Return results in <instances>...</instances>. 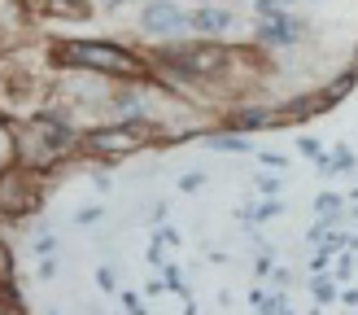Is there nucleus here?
Masks as SVG:
<instances>
[{"mask_svg": "<svg viewBox=\"0 0 358 315\" xmlns=\"http://www.w3.org/2000/svg\"><path fill=\"white\" fill-rule=\"evenodd\" d=\"M231 62H236V48H223L214 40L201 44H166L153 52V66L162 70L166 79L175 83H210V79H223Z\"/></svg>", "mask_w": 358, "mask_h": 315, "instance_id": "1", "label": "nucleus"}, {"mask_svg": "<svg viewBox=\"0 0 358 315\" xmlns=\"http://www.w3.org/2000/svg\"><path fill=\"white\" fill-rule=\"evenodd\" d=\"M52 62L101 70V75H140V70H145L127 48L105 44V40H62V44H52Z\"/></svg>", "mask_w": 358, "mask_h": 315, "instance_id": "2", "label": "nucleus"}, {"mask_svg": "<svg viewBox=\"0 0 358 315\" xmlns=\"http://www.w3.org/2000/svg\"><path fill=\"white\" fill-rule=\"evenodd\" d=\"M149 145V132L140 122H118V127H92L83 136V149L96 153V158H122V153H136Z\"/></svg>", "mask_w": 358, "mask_h": 315, "instance_id": "3", "label": "nucleus"}, {"mask_svg": "<svg viewBox=\"0 0 358 315\" xmlns=\"http://www.w3.org/2000/svg\"><path fill=\"white\" fill-rule=\"evenodd\" d=\"M140 31L153 35V40H179L184 31H192V22L175 0H149V5L140 9Z\"/></svg>", "mask_w": 358, "mask_h": 315, "instance_id": "4", "label": "nucleus"}, {"mask_svg": "<svg viewBox=\"0 0 358 315\" xmlns=\"http://www.w3.org/2000/svg\"><path fill=\"white\" fill-rule=\"evenodd\" d=\"M0 202H5V223H13L17 215L40 210V188H35L27 175H17V167H9L5 171V184H0Z\"/></svg>", "mask_w": 358, "mask_h": 315, "instance_id": "5", "label": "nucleus"}, {"mask_svg": "<svg viewBox=\"0 0 358 315\" xmlns=\"http://www.w3.org/2000/svg\"><path fill=\"white\" fill-rule=\"evenodd\" d=\"M301 35H306V22L301 18H293L289 9H275V13H262V22H258V40L266 48H289L297 44Z\"/></svg>", "mask_w": 358, "mask_h": 315, "instance_id": "6", "label": "nucleus"}, {"mask_svg": "<svg viewBox=\"0 0 358 315\" xmlns=\"http://www.w3.org/2000/svg\"><path fill=\"white\" fill-rule=\"evenodd\" d=\"M188 22H192L196 35L219 40V35H231V31H236V13L223 9V5H196V13H188Z\"/></svg>", "mask_w": 358, "mask_h": 315, "instance_id": "7", "label": "nucleus"}, {"mask_svg": "<svg viewBox=\"0 0 358 315\" xmlns=\"http://www.w3.org/2000/svg\"><path fill=\"white\" fill-rule=\"evenodd\" d=\"M35 132H40V136H44L57 153L75 149V127L66 122V114H52V110H48V114H40V118H35Z\"/></svg>", "mask_w": 358, "mask_h": 315, "instance_id": "8", "label": "nucleus"}, {"mask_svg": "<svg viewBox=\"0 0 358 315\" xmlns=\"http://www.w3.org/2000/svg\"><path fill=\"white\" fill-rule=\"evenodd\" d=\"M254 127H275V110H241L227 118V132H254Z\"/></svg>", "mask_w": 358, "mask_h": 315, "instance_id": "9", "label": "nucleus"}, {"mask_svg": "<svg viewBox=\"0 0 358 315\" xmlns=\"http://www.w3.org/2000/svg\"><path fill=\"white\" fill-rule=\"evenodd\" d=\"M48 18H66V22H87L92 9L83 0H48Z\"/></svg>", "mask_w": 358, "mask_h": 315, "instance_id": "10", "label": "nucleus"}, {"mask_svg": "<svg viewBox=\"0 0 358 315\" xmlns=\"http://www.w3.org/2000/svg\"><path fill=\"white\" fill-rule=\"evenodd\" d=\"M17 153H22V149H17V132H13V122H5V127H0V167H17Z\"/></svg>", "mask_w": 358, "mask_h": 315, "instance_id": "11", "label": "nucleus"}, {"mask_svg": "<svg viewBox=\"0 0 358 315\" xmlns=\"http://www.w3.org/2000/svg\"><path fill=\"white\" fill-rule=\"evenodd\" d=\"M210 145L223 149V153H245V136L241 132H223V136H210Z\"/></svg>", "mask_w": 358, "mask_h": 315, "instance_id": "12", "label": "nucleus"}, {"mask_svg": "<svg viewBox=\"0 0 358 315\" xmlns=\"http://www.w3.org/2000/svg\"><path fill=\"white\" fill-rule=\"evenodd\" d=\"M249 307H254V311H284L289 302H284V293H254Z\"/></svg>", "mask_w": 358, "mask_h": 315, "instance_id": "13", "label": "nucleus"}, {"mask_svg": "<svg viewBox=\"0 0 358 315\" xmlns=\"http://www.w3.org/2000/svg\"><path fill=\"white\" fill-rule=\"evenodd\" d=\"M354 83H358V66H354V70H345L341 79H332V83H328V92H332V101H341V97H350V88H354Z\"/></svg>", "mask_w": 358, "mask_h": 315, "instance_id": "14", "label": "nucleus"}, {"mask_svg": "<svg viewBox=\"0 0 358 315\" xmlns=\"http://www.w3.org/2000/svg\"><path fill=\"white\" fill-rule=\"evenodd\" d=\"M310 289H315V298H319V302H332V293H336V285H332L328 276H315V285H310Z\"/></svg>", "mask_w": 358, "mask_h": 315, "instance_id": "15", "label": "nucleus"}, {"mask_svg": "<svg viewBox=\"0 0 358 315\" xmlns=\"http://www.w3.org/2000/svg\"><path fill=\"white\" fill-rule=\"evenodd\" d=\"M201 184H206V175H201V171H184V175H179V188H184V192H196Z\"/></svg>", "mask_w": 358, "mask_h": 315, "instance_id": "16", "label": "nucleus"}, {"mask_svg": "<svg viewBox=\"0 0 358 315\" xmlns=\"http://www.w3.org/2000/svg\"><path fill=\"white\" fill-rule=\"evenodd\" d=\"M315 206H319V215H336V210H341V197H332V192H324V197H319Z\"/></svg>", "mask_w": 358, "mask_h": 315, "instance_id": "17", "label": "nucleus"}, {"mask_svg": "<svg viewBox=\"0 0 358 315\" xmlns=\"http://www.w3.org/2000/svg\"><path fill=\"white\" fill-rule=\"evenodd\" d=\"M254 5H258V13H275V9H289L293 0H254Z\"/></svg>", "mask_w": 358, "mask_h": 315, "instance_id": "18", "label": "nucleus"}, {"mask_svg": "<svg viewBox=\"0 0 358 315\" xmlns=\"http://www.w3.org/2000/svg\"><path fill=\"white\" fill-rule=\"evenodd\" d=\"M101 219V210L96 206H83V210H75V223H96Z\"/></svg>", "mask_w": 358, "mask_h": 315, "instance_id": "19", "label": "nucleus"}, {"mask_svg": "<svg viewBox=\"0 0 358 315\" xmlns=\"http://www.w3.org/2000/svg\"><path fill=\"white\" fill-rule=\"evenodd\" d=\"M297 149L306 153V158H319V140H315V136H301V140H297Z\"/></svg>", "mask_w": 358, "mask_h": 315, "instance_id": "20", "label": "nucleus"}, {"mask_svg": "<svg viewBox=\"0 0 358 315\" xmlns=\"http://www.w3.org/2000/svg\"><path fill=\"white\" fill-rule=\"evenodd\" d=\"M258 192H266V197H275V192H280V180H271V175H262V180H258Z\"/></svg>", "mask_w": 358, "mask_h": 315, "instance_id": "21", "label": "nucleus"}, {"mask_svg": "<svg viewBox=\"0 0 358 315\" xmlns=\"http://www.w3.org/2000/svg\"><path fill=\"white\" fill-rule=\"evenodd\" d=\"M35 250H40V254H52V250H57V241H52V237H40V241H35Z\"/></svg>", "mask_w": 358, "mask_h": 315, "instance_id": "22", "label": "nucleus"}, {"mask_svg": "<svg viewBox=\"0 0 358 315\" xmlns=\"http://www.w3.org/2000/svg\"><path fill=\"white\" fill-rule=\"evenodd\" d=\"M328 262H332V258H328V250H324V254H315V262H310V272H324Z\"/></svg>", "mask_w": 358, "mask_h": 315, "instance_id": "23", "label": "nucleus"}, {"mask_svg": "<svg viewBox=\"0 0 358 315\" xmlns=\"http://www.w3.org/2000/svg\"><path fill=\"white\" fill-rule=\"evenodd\" d=\"M350 267H354V258H341V262H336V280H345V276H350Z\"/></svg>", "mask_w": 358, "mask_h": 315, "instance_id": "24", "label": "nucleus"}, {"mask_svg": "<svg viewBox=\"0 0 358 315\" xmlns=\"http://www.w3.org/2000/svg\"><path fill=\"white\" fill-rule=\"evenodd\" d=\"M96 5H101V9H118V5H122V0H96Z\"/></svg>", "mask_w": 358, "mask_h": 315, "instance_id": "25", "label": "nucleus"}, {"mask_svg": "<svg viewBox=\"0 0 358 315\" xmlns=\"http://www.w3.org/2000/svg\"><path fill=\"white\" fill-rule=\"evenodd\" d=\"M196 5H210V0H196Z\"/></svg>", "mask_w": 358, "mask_h": 315, "instance_id": "26", "label": "nucleus"}, {"mask_svg": "<svg viewBox=\"0 0 358 315\" xmlns=\"http://www.w3.org/2000/svg\"><path fill=\"white\" fill-rule=\"evenodd\" d=\"M354 215H358V210H354Z\"/></svg>", "mask_w": 358, "mask_h": 315, "instance_id": "27", "label": "nucleus"}]
</instances>
